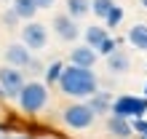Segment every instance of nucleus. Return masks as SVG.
Instances as JSON below:
<instances>
[{"mask_svg":"<svg viewBox=\"0 0 147 139\" xmlns=\"http://www.w3.org/2000/svg\"><path fill=\"white\" fill-rule=\"evenodd\" d=\"M59 91L70 99L78 102H86L88 96L99 91V78L94 70L88 67H75V64H67L64 72H62V80H59Z\"/></svg>","mask_w":147,"mask_h":139,"instance_id":"f257e3e1","label":"nucleus"},{"mask_svg":"<svg viewBox=\"0 0 147 139\" xmlns=\"http://www.w3.org/2000/svg\"><path fill=\"white\" fill-rule=\"evenodd\" d=\"M16 104H19V110L24 112V115H38V112L46 110V104H48V86L40 83V80L24 83Z\"/></svg>","mask_w":147,"mask_h":139,"instance_id":"f03ea898","label":"nucleus"},{"mask_svg":"<svg viewBox=\"0 0 147 139\" xmlns=\"http://www.w3.org/2000/svg\"><path fill=\"white\" fill-rule=\"evenodd\" d=\"M94 120H96V112L88 107V102H72L70 107L62 110V123L72 131H86L94 126Z\"/></svg>","mask_w":147,"mask_h":139,"instance_id":"7ed1b4c3","label":"nucleus"},{"mask_svg":"<svg viewBox=\"0 0 147 139\" xmlns=\"http://www.w3.org/2000/svg\"><path fill=\"white\" fill-rule=\"evenodd\" d=\"M147 112V96H131V94H120V96L112 99V110L110 115H118V118H144Z\"/></svg>","mask_w":147,"mask_h":139,"instance_id":"20e7f679","label":"nucleus"},{"mask_svg":"<svg viewBox=\"0 0 147 139\" xmlns=\"http://www.w3.org/2000/svg\"><path fill=\"white\" fill-rule=\"evenodd\" d=\"M24 83H27V80H24L22 70H16L11 64H3V67H0V88H3V96L5 99H19Z\"/></svg>","mask_w":147,"mask_h":139,"instance_id":"39448f33","label":"nucleus"},{"mask_svg":"<svg viewBox=\"0 0 147 139\" xmlns=\"http://www.w3.org/2000/svg\"><path fill=\"white\" fill-rule=\"evenodd\" d=\"M22 43L27 46L30 51H43L48 46V30H46V24H40V22H27L22 27Z\"/></svg>","mask_w":147,"mask_h":139,"instance_id":"423d86ee","label":"nucleus"},{"mask_svg":"<svg viewBox=\"0 0 147 139\" xmlns=\"http://www.w3.org/2000/svg\"><path fill=\"white\" fill-rule=\"evenodd\" d=\"M51 27H54L56 38H59V40H64V43H75V40H78V35H80L78 19H72L70 13H56Z\"/></svg>","mask_w":147,"mask_h":139,"instance_id":"0eeeda50","label":"nucleus"},{"mask_svg":"<svg viewBox=\"0 0 147 139\" xmlns=\"http://www.w3.org/2000/svg\"><path fill=\"white\" fill-rule=\"evenodd\" d=\"M5 64H11V67H16V70H27L30 64H32V51L24 46V43H11V46L5 48Z\"/></svg>","mask_w":147,"mask_h":139,"instance_id":"6e6552de","label":"nucleus"},{"mask_svg":"<svg viewBox=\"0 0 147 139\" xmlns=\"http://www.w3.org/2000/svg\"><path fill=\"white\" fill-rule=\"evenodd\" d=\"M96 59H99L96 48L86 46V43H83V46H75V48L70 51V64H75V67H88V70H94Z\"/></svg>","mask_w":147,"mask_h":139,"instance_id":"1a4fd4ad","label":"nucleus"},{"mask_svg":"<svg viewBox=\"0 0 147 139\" xmlns=\"http://www.w3.org/2000/svg\"><path fill=\"white\" fill-rule=\"evenodd\" d=\"M107 70L112 75H126L128 70H131V56H128V51L118 48L115 54H110L107 56Z\"/></svg>","mask_w":147,"mask_h":139,"instance_id":"9d476101","label":"nucleus"},{"mask_svg":"<svg viewBox=\"0 0 147 139\" xmlns=\"http://www.w3.org/2000/svg\"><path fill=\"white\" fill-rule=\"evenodd\" d=\"M107 131L115 136V139H131L134 134V126L128 118H118V115H110L107 118Z\"/></svg>","mask_w":147,"mask_h":139,"instance_id":"9b49d317","label":"nucleus"},{"mask_svg":"<svg viewBox=\"0 0 147 139\" xmlns=\"http://www.w3.org/2000/svg\"><path fill=\"white\" fill-rule=\"evenodd\" d=\"M107 38H110L107 27H102V24H91V27L83 30V40H86V46H91V48H99Z\"/></svg>","mask_w":147,"mask_h":139,"instance_id":"f8f14e48","label":"nucleus"},{"mask_svg":"<svg viewBox=\"0 0 147 139\" xmlns=\"http://www.w3.org/2000/svg\"><path fill=\"white\" fill-rule=\"evenodd\" d=\"M112 99H115V96H110L107 91H96L94 96H88L86 102H88V107L96 112V115H105V112L112 110Z\"/></svg>","mask_w":147,"mask_h":139,"instance_id":"ddd939ff","label":"nucleus"},{"mask_svg":"<svg viewBox=\"0 0 147 139\" xmlns=\"http://www.w3.org/2000/svg\"><path fill=\"white\" fill-rule=\"evenodd\" d=\"M126 40L131 43L134 48H139V51H147V24H134V27L128 30Z\"/></svg>","mask_w":147,"mask_h":139,"instance_id":"4468645a","label":"nucleus"},{"mask_svg":"<svg viewBox=\"0 0 147 139\" xmlns=\"http://www.w3.org/2000/svg\"><path fill=\"white\" fill-rule=\"evenodd\" d=\"M11 8L19 13V19H24V22H32V19H35V13L40 11L35 0H13V5H11Z\"/></svg>","mask_w":147,"mask_h":139,"instance_id":"2eb2a0df","label":"nucleus"},{"mask_svg":"<svg viewBox=\"0 0 147 139\" xmlns=\"http://www.w3.org/2000/svg\"><path fill=\"white\" fill-rule=\"evenodd\" d=\"M67 13L72 19H83L86 13H91V0H67Z\"/></svg>","mask_w":147,"mask_h":139,"instance_id":"dca6fc26","label":"nucleus"},{"mask_svg":"<svg viewBox=\"0 0 147 139\" xmlns=\"http://www.w3.org/2000/svg\"><path fill=\"white\" fill-rule=\"evenodd\" d=\"M64 62H51V64H46V86H59V80H62V72H64Z\"/></svg>","mask_w":147,"mask_h":139,"instance_id":"f3484780","label":"nucleus"},{"mask_svg":"<svg viewBox=\"0 0 147 139\" xmlns=\"http://www.w3.org/2000/svg\"><path fill=\"white\" fill-rule=\"evenodd\" d=\"M115 8V0H91V13L96 16V19L105 22L107 19V13Z\"/></svg>","mask_w":147,"mask_h":139,"instance_id":"a211bd4d","label":"nucleus"},{"mask_svg":"<svg viewBox=\"0 0 147 139\" xmlns=\"http://www.w3.org/2000/svg\"><path fill=\"white\" fill-rule=\"evenodd\" d=\"M118 46H120V40H115V38H107L105 43H102V46L96 48V54L99 56H110V54H115L118 51Z\"/></svg>","mask_w":147,"mask_h":139,"instance_id":"6ab92c4d","label":"nucleus"},{"mask_svg":"<svg viewBox=\"0 0 147 139\" xmlns=\"http://www.w3.org/2000/svg\"><path fill=\"white\" fill-rule=\"evenodd\" d=\"M123 22V8L120 5H115L112 11L107 13V19H105V27H118V24Z\"/></svg>","mask_w":147,"mask_h":139,"instance_id":"aec40b11","label":"nucleus"},{"mask_svg":"<svg viewBox=\"0 0 147 139\" xmlns=\"http://www.w3.org/2000/svg\"><path fill=\"white\" fill-rule=\"evenodd\" d=\"M19 22H22V19H19V13H16L13 8H8V11L3 13V24H5V27H16Z\"/></svg>","mask_w":147,"mask_h":139,"instance_id":"412c9836","label":"nucleus"},{"mask_svg":"<svg viewBox=\"0 0 147 139\" xmlns=\"http://www.w3.org/2000/svg\"><path fill=\"white\" fill-rule=\"evenodd\" d=\"M131 126H134V134H139V136L147 134V118H134Z\"/></svg>","mask_w":147,"mask_h":139,"instance_id":"4be33fe9","label":"nucleus"},{"mask_svg":"<svg viewBox=\"0 0 147 139\" xmlns=\"http://www.w3.org/2000/svg\"><path fill=\"white\" fill-rule=\"evenodd\" d=\"M35 3H38V8H51L56 0H35Z\"/></svg>","mask_w":147,"mask_h":139,"instance_id":"5701e85b","label":"nucleus"},{"mask_svg":"<svg viewBox=\"0 0 147 139\" xmlns=\"http://www.w3.org/2000/svg\"><path fill=\"white\" fill-rule=\"evenodd\" d=\"M16 139H32V136H16Z\"/></svg>","mask_w":147,"mask_h":139,"instance_id":"b1692460","label":"nucleus"},{"mask_svg":"<svg viewBox=\"0 0 147 139\" xmlns=\"http://www.w3.org/2000/svg\"><path fill=\"white\" fill-rule=\"evenodd\" d=\"M144 96H147V83H144Z\"/></svg>","mask_w":147,"mask_h":139,"instance_id":"393cba45","label":"nucleus"},{"mask_svg":"<svg viewBox=\"0 0 147 139\" xmlns=\"http://www.w3.org/2000/svg\"><path fill=\"white\" fill-rule=\"evenodd\" d=\"M142 5H144V8H147V0H142Z\"/></svg>","mask_w":147,"mask_h":139,"instance_id":"a878e982","label":"nucleus"},{"mask_svg":"<svg viewBox=\"0 0 147 139\" xmlns=\"http://www.w3.org/2000/svg\"><path fill=\"white\" fill-rule=\"evenodd\" d=\"M139 139H147V134H144V136H139Z\"/></svg>","mask_w":147,"mask_h":139,"instance_id":"bb28decb","label":"nucleus"},{"mask_svg":"<svg viewBox=\"0 0 147 139\" xmlns=\"http://www.w3.org/2000/svg\"><path fill=\"white\" fill-rule=\"evenodd\" d=\"M0 96H3V88H0Z\"/></svg>","mask_w":147,"mask_h":139,"instance_id":"cd10ccee","label":"nucleus"},{"mask_svg":"<svg viewBox=\"0 0 147 139\" xmlns=\"http://www.w3.org/2000/svg\"><path fill=\"white\" fill-rule=\"evenodd\" d=\"M0 134H3V126H0Z\"/></svg>","mask_w":147,"mask_h":139,"instance_id":"c85d7f7f","label":"nucleus"},{"mask_svg":"<svg viewBox=\"0 0 147 139\" xmlns=\"http://www.w3.org/2000/svg\"><path fill=\"white\" fill-rule=\"evenodd\" d=\"M0 139H5V136H3V134H0Z\"/></svg>","mask_w":147,"mask_h":139,"instance_id":"c756f323","label":"nucleus"}]
</instances>
